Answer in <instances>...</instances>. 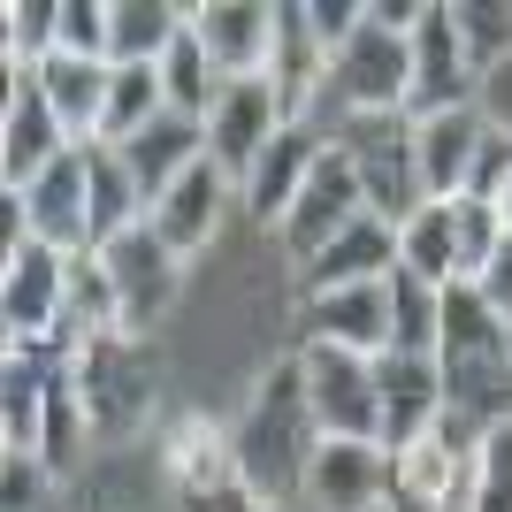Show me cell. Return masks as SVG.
<instances>
[{
  "instance_id": "obj_1",
  "label": "cell",
  "mask_w": 512,
  "mask_h": 512,
  "mask_svg": "<svg viewBox=\"0 0 512 512\" xmlns=\"http://www.w3.org/2000/svg\"><path fill=\"white\" fill-rule=\"evenodd\" d=\"M321 428L314 406H306V360H276L268 375L253 383L245 413L230 428V451H237V482L260 497V505H283V497L306 482V459H314Z\"/></svg>"
},
{
  "instance_id": "obj_2",
  "label": "cell",
  "mask_w": 512,
  "mask_h": 512,
  "mask_svg": "<svg viewBox=\"0 0 512 512\" xmlns=\"http://www.w3.org/2000/svg\"><path fill=\"white\" fill-rule=\"evenodd\" d=\"M69 383H77V398H85L92 413V436H107V444H123V436H138V428L153 421V398H161V367H153L146 337H92L77 344V360H69Z\"/></svg>"
},
{
  "instance_id": "obj_3",
  "label": "cell",
  "mask_w": 512,
  "mask_h": 512,
  "mask_svg": "<svg viewBox=\"0 0 512 512\" xmlns=\"http://www.w3.org/2000/svg\"><path fill=\"white\" fill-rule=\"evenodd\" d=\"M337 146L352 153V169H360L367 214H383L390 230H406L413 214L428 207L421 153H413V123H406V115H344Z\"/></svg>"
},
{
  "instance_id": "obj_4",
  "label": "cell",
  "mask_w": 512,
  "mask_h": 512,
  "mask_svg": "<svg viewBox=\"0 0 512 512\" xmlns=\"http://www.w3.org/2000/svg\"><path fill=\"white\" fill-rule=\"evenodd\" d=\"M329 92L337 115H406L413 92V31H390L367 0V23L329 54Z\"/></svg>"
},
{
  "instance_id": "obj_5",
  "label": "cell",
  "mask_w": 512,
  "mask_h": 512,
  "mask_svg": "<svg viewBox=\"0 0 512 512\" xmlns=\"http://www.w3.org/2000/svg\"><path fill=\"white\" fill-rule=\"evenodd\" d=\"M62 314H69V253L23 237L16 253L0 260V329H8V352H46Z\"/></svg>"
},
{
  "instance_id": "obj_6",
  "label": "cell",
  "mask_w": 512,
  "mask_h": 512,
  "mask_svg": "<svg viewBox=\"0 0 512 512\" xmlns=\"http://www.w3.org/2000/svg\"><path fill=\"white\" fill-rule=\"evenodd\" d=\"M360 214H367L360 169H352V153L329 138V146H321V161H314V176H306V192L291 199V214H283V230H276L283 260H291V268H306V260H314L321 245H337Z\"/></svg>"
},
{
  "instance_id": "obj_7",
  "label": "cell",
  "mask_w": 512,
  "mask_h": 512,
  "mask_svg": "<svg viewBox=\"0 0 512 512\" xmlns=\"http://www.w3.org/2000/svg\"><path fill=\"white\" fill-rule=\"evenodd\" d=\"M69 153V130L62 115H54V100H46L39 69H16L8 62V107H0V192H31L54 161Z\"/></svg>"
},
{
  "instance_id": "obj_8",
  "label": "cell",
  "mask_w": 512,
  "mask_h": 512,
  "mask_svg": "<svg viewBox=\"0 0 512 512\" xmlns=\"http://www.w3.org/2000/svg\"><path fill=\"white\" fill-rule=\"evenodd\" d=\"M306 406L321 436H360L383 444V398H375V360L344 352V344H306Z\"/></svg>"
},
{
  "instance_id": "obj_9",
  "label": "cell",
  "mask_w": 512,
  "mask_h": 512,
  "mask_svg": "<svg viewBox=\"0 0 512 512\" xmlns=\"http://www.w3.org/2000/svg\"><path fill=\"white\" fill-rule=\"evenodd\" d=\"M107 276H115V306H123V337H153L161 321H169L176 291H184V260L161 245V230L153 222H138V230H123L115 245H107Z\"/></svg>"
},
{
  "instance_id": "obj_10",
  "label": "cell",
  "mask_w": 512,
  "mask_h": 512,
  "mask_svg": "<svg viewBox=\"0 0 512 512\" xmlns=\"http://www.w3.org/2000/svg\"><path fill=\"white\" fill-rule=\"evenodd\" d=\"M390 482H398V459L383 444H360V436H321L314 459H306L299 497L314 512H383Z\"/></svg>"
},
{
  "instance_id": "obj_11",
  "label": "cell",
  "mask_w": 512,
  "mask_h": 512,
  "mask_svg": "<svg viewBox=\"0 0 512 512\" xmlns=\"http://www.w3.org/2000/svg\"><path fill=\"white\" fill-rule=\"evenodd\" d=\"M451 107H474V62L459 31H451V0H428L421 23H413V92H406V123L428 115H451Z\"/></svg>"
},
{
  "instance_id": "obj_12",
  "label": "cell",
  "mask_w": 512,
  "mask_h": 512,
  "mask_svg": "<svg viewBox=\"0 0 512 512\" xmlns=\"http://www.w3.org/2000/svg\"><path fill=\"white\" fill-rule=\"evenodd\" d=\"M276 130H283V107H276V85H268V77L222 85V100H214V115H207V161L230 176V184H245L253 161L276 146Z\"/></svg>"
},
{
  "instance_id": "obj_13",
  "label": "cell",
  "mask_w": 512,
  "mask_h": 512,
  "mask_svg": "<svg viewBox=\"0 0 512 512\" xmlns=\"http://www.w3.org/2000/svg\"><path fill=\"white\" fill-rule=\"evenodd\" d=\"M192 31L214 54L222 85H245V77L276 69V8L268 0H207V8H192Z\"/></svg>"
},
{
  "instance_id": "obj_14",
  "label": "cell",
  "mask_w": 512,
  "mask_h": 512,
  "mask_svg": "<svg viewBox=\"0 0 512 512\" xmlns=\"http://www.w3.org/2000/svg\"><path fill=\"white\" fill-rule=\"evenodd\" d=\"M230 192H237V184L214 169V161H192V169L176 176L169 192L153 199L146 222L161 230V245H169L176 260H199V253L214 245V230H222V207H230Z\"/></svg>"
},
{
  "instance_id": "obj_15",
  "label": "cell",
  "mask_w": 512,
  "mask_h": 512,
  "mask_svg": "<svg viewBox=\"0 0 512 512\" xmlns=\"http://www.w3.org/2000/svg\"><path fill=\"white\" fill-rule=\"evenodd\" d=\"M375 398H383V451L398 459L406 444H421L436 413H444V367L413 360V352H383L375 360Z\"/></svg>"
},
{
  "instance_id": "obj_16",
  "label": "cell",
  "mask_w": 512,
  "mask_h": 512,
  "mask_svg": "<svg viewBox=\"0 0 512 512\" xmlns=\"http://www.w3.org/2000/svg\"><path fill=\"white\" fill-rule=\"evenodd\" d=\"M398 276V230H390L383 214H360L337 245H321L314 260L299 268V291L321 299V291H352V283H390Z\"/></svg>"
},
{
  "instance_id": "obj_17",
  "label": "cell",
  "mask_w": 512,
  "mask_h": 512,
  "mask_svg": "<svg viewBox=\"0 0 512 512\" xmlns=\"http://www.w3.org/2000/svg\"><path fill=\"white\" fill-rule=\"evenodd\" d=\"M306 344H344L360 360H383L390 352V283H352V291L306 299Z\"/></svg>"
},
{
  "instance_id": "obj_18",
  "label": "cell",
  "mask_w": 512,
  "mask_h": 512,
  "mask_svg": "<svg viewBox=\"0 0 512 512\" xmlns=\"http://www.w3.org/2000/svg\"><path fill=\"white\" fill-rule=\"evenodd\" d=\"M23 222L54 253H92V214H85V146H69L54 169L23 192Z\"/></svg>"
},
{
  "instance_id": "obj_19",
  "label": "cell",
  "mask_w": 512,
  "mask_h": 512,
  "mask_svg": "<svg viewBox=\"0 0 512 512\" xmlns=\"http://www.w3.org/2000/svg\"><path fill=\"white\" fill-rule=\"evenodd\" d=\"M321 146L329 138H314V130H276V146L253 161V176L237 184V199H245V214L253 222H268V230H283V214H291V199L306 192V176H314V161H321Z\"/></svg>"
},
{
  "instance_id": "obj_20",
  "label": "cell",
  "mask_w": 512,
  "mask_h": 512,
  "mask_svg": "<svg viewBox=\"0 0 512 512\" xmlns=\"http://www.w3.org/2000/svg\"><path fill=\"white\" fill-rule=\"evenodd\" d=\"M123 153V169L138 176V192H146V214H153V199L169 192L176 176L192 169V161H207V123H192V115H161V123H146L130 146H115Z\"/></svg>"
},
{
  "instance_id": "obj_21",
  "label": "cell",
  "mask_w": 512,
  "mask_h": 512,
  "mask_svg": "<svg viewBox=\"0 0 512 512\" xmlns=\"http://www.w3.org/2000/svg\"><path fill=\"white\" fill-rule=\"evenodd\" d=\"M482 115L474 107H451V115H428L413 123V153H421V184L428 199H467V169H474V146H482Z\"/></svg>"
},
{
  "instance_id": "obj_22",
  "label": "cell",
  "mask_w": 512,
  "mask_h": 512,
  "mask_svg": "<svg viewBox=\"0 0 512 512\" xmlns=\"http://www.w3.org/2000/svg\"><path fill=\"white\" fill-rule=\"evenodd\" d=\"M85 214H92V253H107L123 230L146 222V192L115 146H85Z\"/></svg>"
},
{
  "instance_id": "obj_23",
  "label": "cell",
  "mask_w": 512,
  "mask_h": 512,
  "mask_svg": "<svg viewBox=\"0 0 512 512\" xmlns=\"http://www.w3.org/2000/svg\"><path fill=\"white\" fill-rule=\"evenodd\" d=\"M192 8L169 0H115V31H107V69H161L176 39H184Z\"/></svg>"
},
{
  "instance_id": "obj_24",
  "label": "cell",
  "mask_w": 512,
  "mask_h": 512,
  "mask_svg": "<svg viewBox=\"0 0 512 512\" xmlns=\"http://www.w3.org/2000/svg\"><path fill=\"white\" fill-rule=\"evenodd\" d=\"M46 100L62 115L69 146H100V115H107V62H77V54H54L39 69Z\"/></svg>"
},
{
  "instance_id": "obj_25",
  "label": "cell",
  "mask_w": 512,
  "mask_h": 512,
  "mask_svg": "<svg viewBox=\"0 0 512 512\" xmlns=\"http://www.w3.org/2000/svg\"><path fill=\"white\" fill-rule=\"evenodd\" d=\"M169 482H176V490H214V482H237L230 428H214L207 413H176V421H169Z\"/></svg>"
},
{
  "instance_id": "obj_26",
  "label": "cell",
  "mask_w": 512,
  "mask_h": 512,
  "mask_svg": "<svg viewBox=\"0 0 512 512\" xmlns=\"http://www.w3.org/2000/svg\"><path fill=\"white\" fill-rule=\"evenodd\" d=\"M46 383H54V367L39 352H8V367H0V451H31L39 459Z\"/></svg>"
},
{
  "instance_id": "obj_27",
  "label": "cell",
  "mask_w": 512,
  "mask_h": 512,
  "mask_svg": "<svg viewBox=\"0 0 512 512\" xmlns=\"http://www.w3.org/2000/svg\"><path fill=\"white\" fill-rule=\"evenodd\" d=\"M92 444H100V436H92L85 398L69 383V367H54V383H46V421H39V467L62 482V474H77V459H85Z\"/></svg>"
},
{
  "instance_id": "obj_28",
  "label": "cell",
  "mask_w": 512,
  "mask_h": 512,
  "mask_svg": "<svg viewBox=\"0 0 512 512\" xmlns=\"http://www.w3.org/2000/svg\"><path fill=\"white\" fill-rule=\"evenodd\" d=\"M398 268L421 283H459V230H451V199H428L421 214H413L406 230H398Z\"/></svg>"
},
{
  "instance_id": "obj_29",
  "label": "cell",
  "mask_w": 512,
  "mask_h": 512,
  "mask_svg": "<svg viewBox=\"0 0 512 512\" xmlns=\"http://www.w3.org/2000/svg\"><path fill=\"white\" fill-rule=\"evenodd\" d=\"M169 115L161 69H107V115H100V146H130L146 123Z\"/></svg>"
},
{
  "instance_id": "obj_30",
  "label": "cell",
  "mask_w": 512,
  "mask_h": 512,
  "mask_svg": "<svg viewBox=\"0 0 512 512\" xmlns=\"http://www.w3.org/2000/svg\"><path fill=\"white\" fill-rule=\"evenodd\" d=\"M161 92H169L176 115H192V123H207L214 100H222V69H214V54L199 46V31L184 23V39L161 54Z\"/></svg>"
},
{
  "instance_id": "obj_31",
  "label": "cell",
  "mask_w": 512,
  "mask_h": 512,
  "mask_svg": "<svg viewBox=\"0 0 512 512\" xmlns=\"http://www.w3.org/2000/svg\"><path fill=\"white\" fill-rule=\"evenodd\" d=\"M436 329H444V291L398 268V276H390V352L436 360Z\"/></svg>"
},
{
  "instance_id": "obj_32",
  "label": "cell",
  "mask_w": 512,
  "mask_h": 512,
  "mask_svg": "<svg viewBox=\"0 0 512 512\" xmlns=\"http://www.w3.org/2000/svg\"><path fill=\"white\" fill-rule=\"evenodd\" d=\"M451 31L467 46L474 77L497 62H512V0H451Z\"/></svg>"
},
{
  "instance_id": "obj_33",
  "label": "cell",
  "mask_w": 512,
  "mask_h": 512,
  "mask_svg": "<svg viewBox=\"0 0 512 512\" xmlns=\"http://www.w3.org/2000/svg\"><path fill=\"white\" fill-rule=\"evenodd\" d=\"M451 230H459V283H474L490 268V253L505 245V222H497L490 199H451Z\"/></svg>"
},
{
  "instance_id": "obj_34",
  "label": "cell",
  "mask_w": 512,
  "mask_h": 512,
  "mask_svg": "<svg viewBox=\"0 0 512 512\" xmlns=\"http://www.w3.org/2000/svg\"><path fill=\"white\" fill-rule=\"evenodd\" d=\"M107 31H115V0H62V54L107 62Z\"/></svg>"
},
{
  "instance_id": "obj_35",
  "label": "cell",
  "mask_w": 512,
  "mask_h": 512,
  "mask_svg": "<svg viewBox=\"0 0 512 512\" xmlns=\"http://www.w3.org/2000/svg\"><path fill=\"white\" fill-rule=\"evenodd\" d=\"M46 497H54V474L31 451H0V512H46Z\"/></svg>"
},
{
  "instance_id": "obj_36",
  "label": "cell",
  "mask_w": 512,
  "mask_h": 512,
  "mask_svg": "<svg viewBox=\"0 0 512 512\" xmlns=\"http://www.w3.org/2000/svg\"><path fill=\"white\" fill-rule=\"evenodd\" d=\"M474 459H482V505L474 512H512V421H497Z\"/></svg>"
},
{
  "instance_id": "obj_37",
  "label": "cell",
  "mask_w": 512,
  "mask_h": 512,
  "mask_svg": "<svg viewBox=\"0 0 512 512\" xmlns=\"http://www.w3.org/2000/svg\"><path fill=\"white\" fill-rule=\"evenodd\" d=\"M505 184H512V130L490 123L482 146H474V169H467V199H497Z\"/></svg>"
},
{
  "instance_id": "obj_38",
  "label": "cell",
  "mask_w": 512,
  "mask_h": 512,
  "mask_svg": "<svg viewBox=\"0 0 512 512\" xmlns=\"http://www.w3.org/2000/svg\"><path fill=\"white\" fill-rule=\"evenodd\" d=\"M306 23H314L321 54H337V46L367 23V0H306Z\"/></svg>"
},
{
  "instance_id": "obj_39",
  "label": "cell",
  "mask_w": 512,
  "mask_h": 512,
  "mask_svg": "<svg viewBox=\"0 0 512 512\" xmlns=\"http://www.w3.org/2000/svg\"><path fill=\"white\" fill-rule=\"evenodd\" d=\"M176 512H268L245 482H214V490H176Z\"/></svg>"
},
{
  "instance_id": "obj_40",
  "label": "cell",
  "mask_w": 512,
  "mask_h": 512,
  "mask_svg": "<svg viewBox=\"0 0 512 512\" xmlns=\"http://www.w3.org/2000/svg\"><path fill=\"white\" fill-rule=\"evenodd\" d=\"M474 291L490 299V314H497V321H512V237H505V245L490 253V268L474 276Z\"/></svg>"
},
{
  "instance_id": "obj_41",
  "label": "cell",
  "mask_w": 512,
  "mask_h": 512,
  "mask_svg": "<svg viewBox=\"0 0 512 512\" xmlns=\"http://www.w3.org/2000/svg\"><path fill=\"white\" fill-rule=\"evenodd\" d=\"M490 207H497V222H505V237H512V184H505V192L490 199Z\"/></svg>"
},
{
  "instance_id": "obj_42",
  "label": "cell",
  "mask_w": 512,
  "mask_h": 512,
  "mask_svg": "<svg viewBox=\"0 0 512 512\" xmlns=\"http://www.w3.org/2000/svg\"><path fill=\"white\" fill-rule=\"evenodd\" d=\"M505 375H512V329H505Z\"/></svg>"
},
{
  "instance_id": "obj_43",
  "label": "cell",
  "mask_w": 512,
  "mask_h": 512,
  "mask_svg": "<svg viewBox=\"0 0 512 512\" xmlns=\"http://www.w3.org/2000/svg\"><path fill=\"white\" fill-rule=\"evenodd\" d=\"M268 512H283V505H268Z\"/></svg>"
},
{
  "instance_id": "obj_44",
  "label": "cell",
  "mask_w": 512,
  "mask_h": 512,
  "mask_svg": "<svg viewBox=\"0 0 512 512\" xmlns=\"http://www.w3.org/2000/svg\"><path fill=\"white\" fill-rule=\"evenodd\" d=\"M383 512H390V505H383Z\"/></svg>"
}]
</instances>
